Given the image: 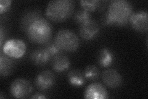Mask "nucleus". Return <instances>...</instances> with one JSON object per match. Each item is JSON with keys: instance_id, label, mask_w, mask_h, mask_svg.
Segmentation results:
<instances>
[{"instance_id": "dca6fc26", "label": "nucleus", "mask_w": 148, "mask_h": 99, "mask_svg": "<svg viewBox=\"0 0 148 99\" xmlns=\"http://www.w3.org/2000/svg\"><path fill=\"white\" fill-rule=\"evenodd\" d=\"M69 82L74 87H82L85 83L84 73L80 69H72L68 74Z\"/></svg>"}, {"instance_id": "4be33fe9", "label": "nucleus", "mask_w": 148, "mask_h": 99, "mask_svg": "<svg viewBox=\"0 0 148 99\" xmlns=\"http://www.w3.org/2000/svg\"><path fill=\"white\" fill-rule=\"evenodd\" d=\"M12 4L11 0H1L0 1V13L3 14L8 11Z\"/></svg>"}, {"instance_id": "4468645a", "label": "nucleus", "mask_w": 148, "mask_h": 99, "mask_svg": "<svg viewBox=\"0 0 148 99\" xmlns=\"http://www.w3.org/2000/svg\"><path fill=\"white\" fill-rule=\"evenodd\" d=\"M51 58V56L45 48L34 51L30 56V59L32 62L35 65L38 66H43L47 64Z\"/></svg>"}, {"instance_id": "423d86ee", "label": "nucleus", "mask_w": 148, "mask_h": 99, "mask_svg": "<svg viewBox=\"0 0 148 99\" xmlns=\"http://www.w3.org/2000/svg\"><path fill=\"white\" fill-rule=\"evenodd\" d=\"M11 95L17 98H25L33 92V87L30 82L23 78H18L14 81L10 87Z\"/></svg>"}, {"instance_id": "f257e3e1", "label": "nucleus", "mask_w": 148, "mask_h": 99, "mask_svg": "<svg viewBox=\"0 0 148 99\" xmlns=\"http://www.w3.org/2000/svg\"><path fill=\"white\" fill-rule=\"evenodd\" d=\"M133 9L132 4L126 0H114L109 4L106 15L105 22L107 25L125 26L129 22Z\"/></svg>"}, {"instance_id": "9d476101", "label": "nucleus", "mask_w": 148, "mask_h": 99, "mask_svg": "<svg viewBox=\"0 0 148 99\" xmlns=\"http://www.w3.org/2000/svg\"><path fill=\"white\" fill-rule=\"evenodd\" d=\"M102 79L106 86L115 89L120 87L122 84V78L115 69H106L102 74Z\"/></svg>"}, {"instance_id": "a211bd4d", "label": "nucleus", "mask_w": 148, "mask_h": 99, "mask_svg": "<svg viewBox=\"0 0 148 99\" xmlns=\"http://www.w3.org/2000/svg\"><path fill=\"white\" fill-rule=\"evenodd\" d=\"M74 21L80 25L89 22L92 20V17L90 12H88L84 9H82L77 11L74 15Z\"/></svg>"}, {"instance_id": "6e6552de", "label": "nucleus", "mask_w": 148, "mask_h": 99, "mask_svg": "<svg viewBox=\"0 0 148 99\" xmlns=\"http://www.w3.org/2000/svg\"><path fill=\"white\" fill-rule=\"evenodd\" d=\"M56 82L54 74L49 70L40 73L36 78L35 85L39 90L45 91L51 88Z\"/></svg>"}, {"instance_id": "f8f14e48", "label": "nucleus", "mask_w": 148, "mask_h": 99, "mask_svg": "<svg viewBox=\"0 0 148 99\" xmlns=\"http://www.w3.org/2000/svg\"><path fill=\"white\" fill-rule=\"evenodd\" d=\"M41 12L38 9H34V10L27 11L21 19V27L22 30L27 32V29L32 24L41 18Z\"/></svg>"}, {"instance_id": "0eeeda50", "label": "nucleus", "mask_w": 148, "mask_h": 99, "mask_svg": "<svg viewBox=\"0 0 148 99\" xmlns=\"http://www.w3.org/2000/svg\"><path fill=\"white\" fill-rule=\"evenodd\" d=\"M129 22L134 30L144 32L148 29V15L145 11L133 12L130 18Z\"/></svg>"}, {"instance_id": "39448f33", "label": "nucleus", "mask_w": 148, "mask_h": 99, "mask_svg": "<svg viewBox=\"0 0 148 99\" xmlns=\"http://www.w3.org/2000/svg\"><path fill=\"white\" fill-rule=\"evenodd\" d=\"M27 46L19 39H11L6 41L3 46L4 54L12 58H21L26 52Z\"/></svg>"}, {"instance_id": "2eb2a0df", "label": "nucleus", "mask_w": 148, "mask_h": 99, "mask_svg": "<svg viewBox=\"0 0 148 99\" xmlns=\"http://www.w3.org/2000/svg\"><path fill=\"white\" fill-rule=\"evenodd\" d=\"M14 61L5 54H1L0 56V74L3 77L11 75L14 69Z\"/></svg>"}, {"instance_id": "1a4fd4ad", "label": "nucleus", "mask_w": 148, "mask_h": 99, "mask_svg": "<svg viewBox=\"0 0 148 99\" xmlns=\"http://www.w3.org/2000/svg\"><path fill=\"white\" fill-rule=\"evenodd\" d=\"M108 97V93L106 89L98 82L90 84L84 92V98L86 99H105Z\"/></svg>"}, {"instance_id": "5701e85b", "label": "nucleus", "mask_w": 148, "mask_h": 99, "mask_svg": "<svg viewBox=\"0 0 148 99\" xmlns=\"http://www.w3.org/2000/svg\"><path fill=\"white\" fill-rule=\"evenodd\" d=\"M46 97L45 96H44L43 94H41V93H37L35 95H34L33 96L31 97V98H36V99H43V98H46Z\"/></svg>"}, {"instance_id": "9b49d317", "label": "nucleus", "mask_w": 148, "mask_h": 99, "mask_svg": "<svg viewBox=\"0 0 148 99\" xmlns=\"http://www.w3.org/2000/svg\"><path fill=\"white\" fill-rule=\"evenodd\" d=\"M99 32V26L98 24L93 20H91L80 26V35L83 39L86 40L92 39Z\"/></svg>"}, {"instance_id": "f3484780", "label": "nucleus", "mask_w": 148, "mask_h": 99, "mask_svg": "<svg viewBox=\"0 0 148 99\" xmlns=\"http://www.w3.org/2000/svg\"><path fill=\"white\" fill-rule=\"evenodd\" d=\"M98 61L101 67L108 68L113 63L114 55L109 49L104 48L99 51Z\"/></svg>"}, {"instance_id": "6ab92c4d", "label": "nucleus", "mask_w": 148, "mask_h": 99, "mask_svg": "<svg viewBox=\"0 0 148 99\" xmlns=\"http://www.w3.org/2000/svg\"><path fill=\"white\" fill-rule=\"evenodd\" d=\"M84 75L85 78L90 81H96L99 77V71L96 66L90 64L85 68Z\"/></svg>"}, {"instance_id": "aec40b11", "label": "nucleus", "mask_w": 148, "mask_h": 99, "mask_svg": "<svg viewBox=\"0 0 148 99\" xmlns=\"http://www.w3.org/2000/svg\"><path fill=\"white\" fill-rule=\"evenodd\" d=\"M100 3L101 1L98 0H91V1L82 0L80 1V4L83 9L89 12L96 11L99 6Z\"/></svg>"}, {"instance_id": "ddd939ff", "label": "nucleus", "mask_w": 148, "mask_h": 99, "mask_svg": "<svg viewBox=\"0 0 148 99\" xmlns=\"http://www.w3.org/2000/svg\"><path fill=\"white\" fill-rule=\"evenodd\" d=\"M71 66V61L67 56L59 54L54 56L52 61L53 69L58 73H62L67 71Z\"/></svg>"}, {"instance_id": "20e7f679", "label": "nucleus", "mask_w": 148, "mask_h": 99, "mask_svg": "<svg viewBox=\"0 0 148 99\" xmlns=\"http://www.w3.org/2000/svg\"><path fill=\"white\" fill-rule=\"evenodd\" d=\"M54 42L62 50L68 52L75 51L80 45V40L77 35L67 29L59 30L56 35Z\"/></svg>"}, {"instance_id": "f03ea898", "label": "nucleus", "mask_w": 148, "mask_h": 99, "mask_svg": "<svg viewBox=\"0 0 148 99\" xmlns=\"http://www.w3.org/2000/svg\"><path fill=\"white\" fill-rule=\"evenodd\" d=\"M75 6L73 0H53L48 4L46 16L55 22H64L72 16Z\"/></svg>"}, {"instance_id": "7ed1b4c3", "label": "nucleus", "mask_w": 148, "mask_h": 99, "mask_svg": "<svg viewBox=\"0 0 148 99\" xmlns=\"http://www.w3.org/2000/svg\"><path fill=\"white\" fill-rule=\"evenodd\" d=\"M26 33L30 42L37 44H46L51 39L53 27L47 20L41 17L32 24Z\"/></svg>"}, {"instance_id": "b1692460", "label": "nucleus", "mask_w": 148, "mask_h": 99, "mask_svg": "<svg viewBox=\"0 0 148 99\" xmlns=\"http://www.w3.org/2000/svg\"><path fill=\"white\" fill-rule=\"evenodd\" d=\"M0 31H1V46L3 45V42L4 40V34H3V28L1 27V29H0Z\"/></svg>"}, {"instance_id": "412c9836", "label": "nucleus", "mask_w": 148, "mask_h": 99, "mask_svg": "<svg viewBox=\"0 0 148 99\" xmlns=\"http://www.w3.org/2000/svg\"><path fill=\"white\" fill-rule=\"evenodd\" d=\"M46 44L45 48L47 50L51 57L61 53L62 50L59 48L54 41H49Z\"/></svg>"}]
</instances>
